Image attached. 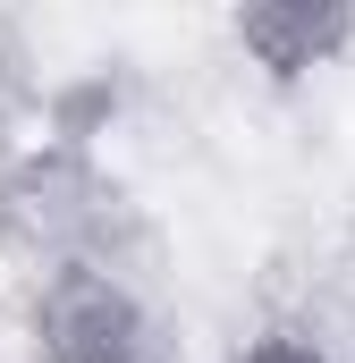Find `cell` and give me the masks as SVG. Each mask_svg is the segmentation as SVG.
I'll return each instance as SVG.
<instances>
[{"label": "cell", "instance_id": "4", "mask_svg": "<svg viewBox=\"0 0 355 363\" xmlns=\"http://www.w3.org/2000/svg\"><path fill=\"white\" fill-rule=\"evenodd\" d=\"M246 363H330V355L305 338H263V347H246Z\"/></svg>", "mask_w": 355, "mask_h": 363}, {"label": "cell", "instance_id": "1", "mask_svg": "<svg viewBox=\"0 0 355 363\" xmlns=\"http://www.w3.org/2000/svg\"><path fill=\"white\" fill-rule=\"evenodd\" d=\"M34 338L51 363H144L153 355V313L136 304V287L102 262H60L34 296Z\"/></svg>", "mask_w": 355, "mask_h": 363}, {"label": "cell", "instance_id": "3", "mask_svg": "<svg viewBox=\"0 0 355 363\" xmlns=\"http://www.w3.org/2000/svg\"><path fill=\"white\" fill-rule=\"evenodd\" d=\"M237 43L288 85L305 68H330L355 43V9L347 0H246L237 9Z\"/></svg>", "mask_w": 355, "mask_h": 363}, {"label": "cell", "instance_id": "2", "mask_svg": "<svg viewBox=\"0 0 355 363\" xmlns=\"http://www.w3.org/2000/svg\"><path fill=\"white\" fill-rule=\"evenodd\" d=\"M102 220V178L77 152H34L0 178V237L26 254H60L77 262V237Z\"/></svg>", "mask_w": 355, "mask_h": 363}]
</instances>
